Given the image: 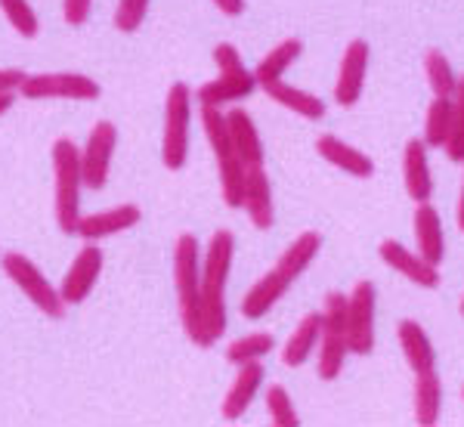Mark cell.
Wrapping results in <instances>:
<instances>
[{"mask_svg":"<svg viewBox=\"0 0 464 427\" xmlns=\"http://www.w3.org/2000/svg\"><path fill=\"white\" fill-rule=\"evenodd\" d=\"M232 257H236V236L229 229H217L201 254V319L217 344L229 325L227 313V282L232 273Z\"/></svg>","mask_w":464,"mask_h":427,"instance_id":"6da1fadb","label":"cell"},{"mask_svg":"<svg viewBox=\"0 0 464 427\" xmlns=\"http://www.w3.org/2000/svg\"><path fill=\"white\" fill-rule=\"evenodd\" d=\"M174 288L186 338L201 350L214 347L205 319H201V248L192 232H179L174 242Z\"/></svg>","mask_w":464,"mask_h":427,"instance_id":"7a4b0ae2","label":"cell"},{"mask_svg":"<svg viewBox=\"0 0 464 427\" xmlns=\"http://www.w3.org/2000/svg\"><path fill=\"white\" fill-rule=\"evenodd\" d=\"M50 161H53V217L56 227L65 236H74L81 220V189H84V174H81V149L74 140L59 137L50 149Z\"/></svg>","mask_w":464,"mask_h":427,"instance_id":"3957f363","label":"cell"},{"mask_svg":"<svg viewBox=\"0 0 464 427\" xmlns=\"http://www.w3.org/2000/svg\"><path fill=\"white\" fill-rule=\"evenodd\" d=\"M201 127H205L208 146L217 159V174H220V196L227 208H242V189H245V164L236 155L227 131V112L201 106Z\"/></svg>","mask_w":464,"mask_h":427,"instance_id":"277c9868","label":"cell"},{"mask_svg":"<svg viewBox=\"0 0 464 427\" xmlns=\"http://www.w3.org/2000/svg\"><path fill=\"white\" fill-rule=\"evenodd\" d=\"M196 96L192 87L174 81L164 96V137H161V161L168 170H183L189 159V127Z\"/></svg>","mask_w":464,"mask_h":427,"instance_id":"5b68a950","label":"cell"},{"mask_svg":"<svg viewBox=\"0 0 464 427\" xmlns=\"http://www.w3.org/2000/svg\"><path fill=\"white\" fill-rule=\"evenodd\" d=\"M319 356L316 372L322 381H334L343 372L347 359V295L343 291H328L322 304V335H319Z\"/></svg>","mask_w":464,"mask_h":427,"instance_id":"8992f818","label":"cell"},{"mask_svg":"<svg viewBox=\"0 0 464 427\" xmlns=\"http://www.w3.org/2000/svg\"><path fill=\"white\" fill-rule=\"evenodd\" d=\"M0 267H4V273L10 276V282L16 285V288L44 313V316H50V319L65 316L69 306H65L63 295H59V285L50 282L34 260H28L25 254H19V251H10V254L0 257Z\"/></svg>","mask_w":464,"mask_h":427,"instance_id":"52a82bcc","label":"cell"},{"mask_svg":"<svg viewBox=\"0 0 464 427\" xmlns=\"http://www.w3.org/2000/svg\"><path fill=\"white\" fill-rule=\"evenodd\" d=\"M22 100H74V102H96L102 96V87L90 74L81 72H41L28 74L25 84L19 87Z\"/></svg>","mask_w":464,"mask_h":427,"instance_id":"ba28073f","label":"cell"},{"mask_svg":"<svg viewBox=\"0 0 464 427\" xmlns=\"http://www.w3.org/2000/svg\"><path fill=\"white\" fill-rule=\"evenodd\" d=\"M375 301L372 282H356L347 295V347L353 356H369L375 350Z\"/></svg>","mask_w":464,"mask_h":427,"instance_id":"9c48e42d","label":"cell"},{"mask_svg":"<svg viewBox=\"0 0 464 427\" xmlns=\"http://www.w3.org/2000/svg\"><path fill=\"white\" fill-rule=\"evenodd\" d=\"M118 149V127L115 121H96L90 127L87 142L81 149V174L87 189H102L111 174V159Z\"/></svg>","mask_w":464,"mask_h":427,"instance_id":"30bf717a","label":"cell"},{"mask_svg":"<svg viewBox=\"0 0 464 427\" xmlns=\"http://www.w3.org/2000/svg\"><path fill=\"white\" fill-rule=\"evenodd\" d=\"M102 264H106V260H102L100 242H84V248L74 254L72 267L65 269L63 282H59V295H63L65 306H78L93 295L96 282H100V273H102Z\"/></svg>","mask_w":464,"mask_h":427,"instance_id":"8fae6325","label":"cell"},{"mask_svg":"<svg viewBox=\"0 0 464 427\" xmlns=\"http://www.w3.org/2000/svg\"><path fill=\"white\" fill-rule=\"evenodd\" d=\"M369 59L372 50L362 37L347 44L341 56V69H338V84H334V102L341 109H353L359 100H362L365 90V74H369Z\"/></svg>","mask_w":464,"mask_h":427,"instance_id":"7c38bea8","label":"cell"},{"mask_svg":"<svg viewBox=\"0 0 464 427\" xmlns=\"http://www.w3.org/2000/svg\"><path fill=\"white\" fill-rule=\"evenodd\" d=\"M257 78H254L251 69H242V72H220L217 78L205 81L198 90H192L198 106H208V109H223V106H238L245 102L248 96L257 90Z\"/></svg>","mask_w":464,"mask_h":427,"instance_id":"4fadbf2b","label":"cell"},{"mask_svg":"<svg viewBox=\"0 0 464 427\" xmlns=\"http://www.w3.org/2000/svg\"><path fill=\"white\" fill-rule=\"evenodd\" d=\"M140 220H143V211H140V205H130V201H127V205L106 208V211L81 214L74 236L84 238V242H102V238H111V236H118V232L133 229Z\"/></svg>","mask_w":464,"mask_h":427,"instance_id":"5bb4252c","label":"cell"},{"mask_svg":"<svg viewBox=\"0 0 464 427\" xmlns=\"http://www.w3.org/2000/svg\"><path fill=\"white\" fill-rule=\"evenodd\" d=\"M378 254H381V260H384L387 267L396 269L400 276H406L409 282L421 285V288H437V285H440V267L428 264L421 254L409 251L406 245H400L396 238H384Z\"/></svg>","mask_w":464,"mask_h":427,"instance_id":"9a60e30c","label":"cell"},{"mask_svg":"<svg viewBox=\"0 0 464 427\" xmlns=\"http://www.w3.org/2000/svg\"><path fill=\"white\" fill-rule=\"evenodd\" d=\"M242 208L248 211V220L257 229H273V223H276L273 180H269L266 168H248V170H245Z\"/></svg>","mask_w":464,"mask_h":427,"instance_id":"2e32d148","label":"cell"},{"mask_svg":"<svg viewBox=\"0 0 464 427\" xmlns=\"http://www.w3.org/2000/svg\"><path fill=\"white\" fill-rule=\"evenodd\" d=\"M264 378H266L264 363L238 365L236 381L229 384L227 396H223V406H220V412H223V418H227V422H238V418L248 412L251 403L257 400L260 387H264Z\"/></svg>","mask_w":464,"mask_h":427,"instance_id":"e0dca14e","label":"cell"},{"mask_svg":"<svg viewBox=\"0 0 464 427\" xmlns=\"http://www.w3.org/2000/svg\"><path fill=\"white\" fill-rule=\"evenodd\" d=\"M288 288H291V279L282 273V269L273 267L269 273L260 276V279L248 288V295L242 297V316L254 319V322L264 319L266 313L288 295Z\"/></svg>","mask_w":464,"mask_h":427,"instance_id":"ac0fdd59","label":"cell"},{"mask_svg":"<svg viewBox=\"0 0 464 427\" xmlns=\"http://www.w3.org/2000/svg\"><path fill=\"white\" fill-rule=\"evenodd\" d=\"M411 227H415V245L418 254H421L428 264L440 267L446 260V238H443V220H440L437 208L430 201H421L415 208V217H411Z\"/></svg>","mask_w":464,"mask_h":427,"instance_id":"d6986e66","label":"cell"},{"mask_svg":"<svg viewBox=\"0 0 464 427\" xmlns=\"http://www.w3.org/2000/svg\"><path fill=\"white\" fill-rule=\"evenodd\" d=\"M227 131L236 155L242 159L245 168H264V140L257 133V124L245 109L227 112Z\"/></svg>","mask_w":464,"mask_h":427,"instance_id":"ffe728a7","label":"cell"},{"mask_svg":"<svg viewBox=\"0 0 464 427\" xmlns=\"http://www.w3.org/2000/svg\"><path fill=\"white\" fill-rule=\"evenodd\" d=\"M402 177H406V192L415 205L430 201L433 196V177H430V164H428V146L424 140H409L406 152H402Z\"/></svg>","mask_w":464,"mask_h":427,"instance_id":"44dd1931","label":"cell"},{"mask_svg":"<svg viewBox=\"0 0 464 427\" xmlns=\"http://www.w3.org/2000/svg\"><path fill=\"white\" fill-rule=\"evenodd\" d=\"M316 152L328 164H334L338 170H343V174H350L356 180H369L372 174H375V164H372L369 155L359 152L356 146H347V142L338 140L334 133H322V137L316 140Z\"/></svg>","mask_w":464,"mask_h":427,"instance_id":"7402d4cb","label":"cell"},{"mask_svg":"<svg viewBox=\"0 0 464 427\" xmlns=\"http://www.w3.org/2000/svg\"><path fill=\"white\" fill-rule=\"evenodd\" d=\"M260 90H264L273 102H279L282 109H288V112H295L297 118H304V121H322V118H325V102H322L316 93H306L301 87L285 84L282 78L269 81V84H260Z\"/></svg>","mask_w":464,"mask_h":427,"instance_id":"603a6c76","label":"cell"},{"mask_svg":"<svg viewBox=\"0 0 464 427\" xmlns=\"http://www.w3.org/2000/svg\"><path fill=\"white\" fill-rule=\"evenodd\" d=\"M319 335H322V310L306 313V316L297 322V328L291 332V338L282 347V363L288 369H301V365L316 354L319 347Z\"/></svg>","mask_w":464,"mask_h":427,"instance_id":"cb8c5ba5","label":"cell"},{"mask_svg":"<svg viewBox=\"0 0 464 427\" xmlns=\"http://www.w3.org/2000/svg\"><path fill=\"white\" fill-rule=\"evenodd\" d=\"M396 335H400V344H402V354H406V363L411 372H430L437 369V350H433V344L428 338V332L421 328V322L415 319H402L400 328H396Z\"/></svg>","mask_w":464,"mask_h":427,"instance_id":"d4e9b609","label":"cell"},{"mask_svg":"<svg viewBox=\"0 0 464 427\" xmlns=\"http://www.w3.org/2000/svg\"><path fill=\"white\" fill-rule=\"evenodd\" d=\"M319 251H322V236H319V232H313V229H306V232H301V236H297L295 242L288 245L285 251L279 254V260H276V269H282V273H285L288 279L295 282L297 276L310 269L313 260L319 257Z\"/></svg>","mask_w":464,"mask_h":427,"instance_id":"484cf974","label":"cell"},{"mask_svg":"<svg viewBox=\"0 0 464 427\" xmlns=\"http://www.w3.org/2000/svg\"><path fill=\"white\" fill-rule=\"evenodd\" d=\"M440 406H443V381L437 369L415 374V422L430 427L440 422Z\"/></svg>","mask_w":464,"mask_h":427,"instance_id":"4316f807","label":"cell"},{"mask_svg":"<svg viewBox=\"0 0 464 427\" xmlns=\"http://www.w3.org/2000/svg\"><path fill=\"white\" fill-rule=\"evenodd\" d=\"M301 53H304V41H297V37H285L282 44H276V47L257 63V69H254L257 84H269V81L285 78V72L301 59Z\"/></svg>","mask_w":464,"mask_h":427,"instance_id":"83f0119b","label":"cell"},{"mask_svg":"<svg viewBox=\"0 0 464 427\" xmlns=\"http://www.w3.org/2000/svg\"><path fill=\"white\" fill-rule=\"evenodd\" d=\"M452 133V96H433L424 118V146L443 149Z\"/></svg>","mask_w":464,"mask_h":427,"instance_id":"f1b7e54d","label":"cell"},{"mask_svg":"<svg viewBox=\"0 0 464 427\" xmlns=\"http://www.w3.org/2000/svg\"><path fill=\"white\" fill-rule=\"evenodd\" d=\"M276 350V338L269 332H251L236 338L227 347V359L232 365H245V363H264V356H269Z\"/></svg>","mask_w":464,"mask_h":427,"instance_id":"f546056e","label":"cell"},{"mask_svg":"<svg viewBox=\"0 0 464 427\" xmlns=\"http://www.w3.org/2000/svg\"><path fill=\"white\" fill-rule=\"evenodd\" d=\"M424 74H428L433 96H452L455 87H459V74H455L452 63H449L446 53H440V50H430V53L424 56Z\"/></svg>","mask_w":464,"mask_h":427,"instance_id":"4dcf8cb0","label":"cell"},{"mask_svg":"<svg viewBox=\"0 0 464 427\" xmlns=\"http://www.w3.org/2000/svg\"><path fill=\"white\" fill-rule=\"evenodd\" d=\"M0 10L13 25V32L25 37V41H34L37 32H41V22H37V13L28 0H0Z\"/></svg>","mask_w":464,"mask_h":427,"instance_id":"1f68e13d","label":"cell"},{"mask_svg":"<svg viewBox=\"0 0 464 427\" xmlns=\"http://www.w3.org/2000/svg\"><path fill=\"white\" fill-rule=\"evenodd\" d=\"M443 149L452 161H464V74L452 93V133H449Z\"/></svg>","mask_w":464,"mask_h":427,"instance_id":"d6a6232c","label":"cell"},{"mask_svg":"<svg viewBox=\"0 0 464 427\" xmlns=\"http://www.w3.org/2000/svg\"><path fill=\"white\" fill-rule=\"evenodd\" d=\"M266 412H269V422L279 424V427L301 424V415H297L295 403H291V393L282 384H273L266 391Z\"/></svg>","mask_w":464,"mask_h":427,"instance_id":"836d02e7","label":"cell"},{"mask_svg":"<svg viewBox=\"0 0 464 427\" xmlns=\"http://www.w3.org/2000/svg\"><path fill=\"white\" fill-rule=\"evenodd\" d=\"M149 4L152 0H118L115 6V28L121 34H133L143 28V22L149 16Z\"/></svg>","mask_w":464,"mask_h":427,"instance_id":"e575fe53","label":"cell"},{"mask_svg":"<svg viewBox=\"0 0 464 427\" xmlns=\"http://www.w3.org/2000/svg\"><path fill=\"white\" fill-rule=\"evenodd\" d=\"M211 59H214V65L220 72H242V69H248V65L242 63V53H238V47H236V44H229V41L217 44Z\"/></svg>","mask_w":464,"mask_h":427,"instance_id":"d590c367","label":"cell"},{"mask_svg":"<svg viewBox=\"0 0 464 427\" xmlns=\"http://www.w3.org/2000/svg\"><path fill=\"white\" fill-rule=\"evenodd\" d=\"M90 10H93V0H63V16H65V25H72V28L87 25Z\"/></svg>","mask_w":464,"mask_h":427,"instance_id":"8d00e7d4","label":"cell"},{"mask_svg":"<svg viewBox=\"0 0 464 427\" xmlns=\"http://www.w3.org/2000/svg\"><path fill=\"white\" fill-rule=\"evenodd\" d=\"M25 69H16V65H4L0 69V93H19V87L25 84Z\"/></svg>","mask_w":464,"mask_h":427,"instance_id":"74e56055","label":"cell"},{"mask_svg":"<svg viewBox=\"0 0 464 427\" xmlns=\"http://www.w3.org/2000/svg\"><path fill=\"white\" fill-rule=\"evenodd\" d=\"M211 4L223 13V16H229V19H238L245 13V0H211Z\"/></svg>","mask_w":464,"mask_h":427,"instance_id":"f35d334b","label":"cell"},{"mask_svg":"<svg viewBox=\"0 0 464 427\" xmlns=\"http://www.w3.org/2000/svg\"><path fill=\"white\" fill-rule=\"evenodd\" d=\"M13 102H16V93H0V115H6L13 109Z\"/></svg>","mask_w":464,"mask_h":427,"instance_id":"ab89813d","label":"cell"},{"mask_svg":"<svg viewBox=\"0 0 464 427\" xmlns=\"http://www.w3.org/2000/svg\"><path fill=\"white\" fill-rule=\"evenodd\" d=\"M459 229L464 232V180H461V199H459Z\"/></svg>","mask_w":464,"mask_h":427,"instance_id":"60d3db41","label":"cell"},{"mask_svg":"<svg viewBox=\"0 0 464 427\" xmlns=\"http://www.w3.org/2000/svg\"><path fill=\"white\" fill-rule=\"evenodd\" d=\"M461 316H464V295H461Z\"/></svg>","mask_w":464,"mask_h":427,"instance_id":"b9f144b4","label":"cell"},{"mask_svg":"<svg viewBox=\"0 0 464 427\" xmlns=\"http://www.w3.org/2000/svg\"><path fill=\"white\" fill-rule=\"evenodd\" d=\"M461 400H464V387H461Z\"/></svg>","mask_w":464,"mask_h":427,"instance_id":"7bdbcfd3","label":"cell"}]
</instances>
